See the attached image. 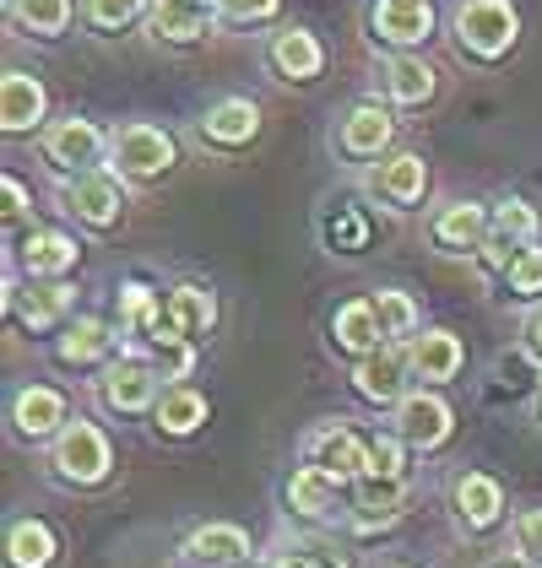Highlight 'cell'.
Wrapping results in <instances>:
<instances>
[{
	"label": "cell",
	"mask_w": 542,
	"mask_h": 568,
	"mask_svg": "<svg viewBox=\"0 0 542 568\" xmlns=\"http://www.w3.org/2000/svg\"><path fill=\"white\" fill-rule=\"evenodd\" d=\"M54 477L71 481V487H98L114 466V449H109V434L98 423H66V434L54 438Z\"/></svg>",
	"instance_id": "cell-1"
},
{
	"label": "cell",
	"mask_w": 542,
	"mask_h": 568,
	"mask_svg": "<svg viewBox=\"0 0 542 568\" xmlns=\"http://www.w3.org/2000/svg\"><path fill=\"white\" fill-rule=\"evenodd\" d=\"M515 33H521V17H515L510 0H466L455 11V39L478 60H499L504 49L515 44Z\"/></svg>",
	"instance_id": "cell-2"
},
{
	"label": "cell",
	"mask_w": 542,
	"mask_h": 568,
	"mask_svg": "<svg viewBox=\"0 0 542 568\" xmlns=\"http://www.w3.org/2000/svg\"><path fill=\"white\" fill-rule=\"evenodd\" d=\"M109 158H114V174L158 179L174 169V135L158 125H120L109 135Z\"/></svg>",
	"instance_id": "cell-3"
},
{
	"label": "cell",
	"mask_w": 542,
	"mask_h": 568,
	"mask_svg": "<svg viewBox=\"0 0 542 568\" xmlns=\"http://www.w3.org/2000/svg\"><path fill=\"white\" fill-rule=\"evenodd\" d=\"M406 374H412L406 347L385 342L380 352H369V357L353 363V390H359L369 406H402L406 400Z\"/></svg>",
	"instance_id": "cell-4"
},
{
	"label": "cell",
	"mask_w": 542,
	"mask_h": 568,
	"mask_svg": "<svg viewBox=\"0 0 542 568\" xmlns=\"http://www.w3.org/2000/svg\"><path fill=\"white\" fill-rule=\"evenodd\" d=\"M455 428V412L440 400L434 390H412L397 406V434L412 444V449H440Z\"/></svg>",
	"instance_id": "cell-5"
},
{
	"label": "cell",
	"mask_w": 542,
	"mask_h": 568,
	"mask_svg": "<svg viewBox=\"0 0 542 568\" xmlns=\"http://www.w3.org/2000/svg\"><path fill=\"white\" fill-rule=\"evenodd\" d=\"M66 212L71 217H82L88 227H114L120 212H126V190H120V179L114 174H77L66 184Z\"/></svg>",
	"instance_id": "cell-6"
},
{
	"label": "cell",
	"mask_w": 542,
	"mask_h": 568,
	"mask_svg": "<svg viewBox=\"0 0 542 568\" xmlns=\"http://www.w3.org/2000/svg\"><path fill=\"white\" fill-rule=\"evenodd\" d=\"M98 395H103V406L109 412H147V406H158V368L152 363H136V357H126V363H114V368H103V379H98Z\"/></svg>",
	"instance_id": "cell-7"
},
{
	"label": "cell",
	"mask_w": 542,
	"mask_h": 568,
	"mask_svg": "<svg viewBox=\"0 0 542 568\" xmlns=\"http://www.w3.org/2000/svg\"><path fill=\"white\" fill-rule=\"evenodd\" d=\"M17 261H22V271H28L33 282H60L66 271H77L82 244H77L71 233H60V227H33V233L22 239Z\"/></svg>",
	"instance_id": "cell-8"
},
{
	"label": "cell",
	"mask_w": 542,
	"mask_h": 568,
	"mask_svg": "<svg viewBox=\"0 0 542 568\" xmlns=\"http://www.w3.org/2000/svg\"><path fill=\"white\" fill-rule=\"evenodd\" d=\"M103 131L92 125V120H60V125H49L44 135V158L54 169H77V174H92V163L103 158Z\"/></svg>",
	"instance_id": "cell-9"
},
{
	"label": "cell",
	"mask_w": 542,
	"mask_h": 568,
	"mask_svg": "<svg viewBox=\"0 0 542 568\" xmlns=\"http://www.w3.org/2000/svg\"><path fill=\"white\" fill-rule=\"evenodd\" d=\"M310 466L331 471L337 481H363L369 477V444L353 428H320L310 438Z\"/></svg>",
	"instance_id": "cell-10"
},
{
	"label": "cell",
	"mask_w": 542,
	"mask_h": 568,
	"mask_svg": "<svg viewBox=\"0 0 542 568\" xmlns=\"http://www.w3.org/2000/svg\"><path fill=\"white\" fill-rule=\"evenodd\" d=\"M11 428L22 438H60L66 434V395L49 390V385H28V390H17L11 400Z\"/></svg>",
	"instance_id": "cell-11"
},
{
	"label": "cell",
	"mask_w": 542,
	"mask_h": 568,
	"mask_svg": "<svg viewBox=\"0 0 542 568\" xmlns=\"http://www.w3.org/2000/svg\"><path fill=\"white\" fill-rule=\"evenodd\" d=\"M184 552H190L195 564H207V568H239L255 547H250V530H244V525L212 520V525H195V530H190Z\"/></svg>",
	"instance_id": "cell-12"
},
{
	"label": "cell",
	"mask_w": 542,
	"mask_h": 568,
	"mask_svg": "<svg viewBox=\"0 0 542 568\" xmlns=\"http://www.w3.org/2000/svg\"><path fill=\"white\" fill-rule=\"evenodd\" d=\"M406 363H412V379H429V385H445L461 374L466 363V347L455 331H423L412 347H406Z\"/></svg>",
	"instance_id": "cell-13"
},
{
	"label": "cell",
	"mask_w": 542,
	"mask_h": 568,
	"mask_svg": "<svg viewBox=\"0 0 542 568\" xmlns=\"http://www.w3.org/2000/svg\"><path fill=\"white\" fill-rule=\"evenodd\" d=\"M49 109V92L39 77H28V71H6V82H0V125L11 135L33 131L39 120H44Z\"/></svg>",
	"instance_id": "cell-14"
},
{
	"label": "cell",
	"mask_w": 542,
	"mask_h": 568,
	"mask_svg": "<svg viewBox=\"0 0 542 568\" xmlns=\"http://www.w3.org/2000/svg\"><path fill=\"white\" fill-rule=\"evenodd\" d=\"M288 509L304 515V520H331L342 509V481L331 471H320V466H299L288 477Z\"/></svg>",
	"instance_id": "cell-15"
},
{
	"label": "cell",
	"mask_w": 542,
	"mask_h": 568,
	"mask_svg": "<svg viewBox=\"0 0 542 568\" xmlns=\"http://www.w3.org/2000/svg\"><path fill=\"white\" fill-rule=\"evenodd\" d=\"M6 304H11V314H17L28 331H49V325H60V320L71 314V287H66V282H33L28 293L6 287Z\"/></svg>",
	"instance_id": "cell-16"
},
{
	"label": "cell",
	"mask_w": 542,
	"mask_h": 568,
	"mask_svg": "<svg viewBox=\"0 0 542 568\" xmlns=\"http://www.w3.org/2000/svg\"><path fill=\"white\" fill-rule=\"evenodd\" d=\"M455 515L466 530H489L504 515V487H499L489 471H466L455 477Z\"/></svg>",
	"instance_id": "cell-17"
},
{
	"label": "cell",
	"mask_w": 542,
	"mask_h": 568,
	"mask_svg": "<svg viewBox=\"0 0 542 568\" xmlns=\"http://www.w3.org/2000/svg\"><path fill=\"white\" fill-rule=\"evenodd\" d=\"M374 33L391 44H423L434 33V6L429 0H380L374 6Z\"/></svg>",
	"instance_id": "cell-18"
},
{
	"label": "cell",
	"mask_w": 542,
	"mask_h": 568,
	"mask_svg": "<svg viewBox=\"0 0 542 568\" xmlns=\"http://www.w3.org/2000/svg\"><path fill=\"white\" fill-rule=\"evenodd\" d=\"M331 342L353 357H369V352L385 347V331H380V314H374V298H359V304H342L331 314Z\"/></svg>",
	"instance_id": "cell-19"
},
{
	"label": "cell",
	"mask_w": 542,
	"mask_h": 568,
	"mask_svg": "<svg viewBox=\"0 0 542 568\" xmlns=\"http://www.w3.org/2000/svg\"><path fill=\"white\" fill-rule=\"evenodd\" d=\"M207 395L190 390V385H169V390L158 395V406H152V428L169 438H190L201 423H207Z\"/></svg>",
	"instance_id": "cell-20"
},
{
	"label": "cell",
	"mask_w": 542,
	"mask_h": 568,
	"mask_svg": "<svg viewBox=\"0 0 542 568\" xmlns=\"http://www.w3.org/2000/svg\"><path fill=\"white\" fill-rule=\"evenodd\" d=\"M489 233H494V217L478 206V201H455V206H445L440 212V222H434V239L445 244V250H483L489 244Z\"/></svg>",
	"instance_id": "cell-21"
},
{
	"label": "cell",
	"mask_w": 542,
	"mask_h": 568,
	"mask_svg": "<svg viewBox=\"0 0 542 568\" xmlns=\"http://www.w3.org/2000/svg\"><path fill=\"white\" fill-rule=\"evenodd\" d=\"M402 509H406V481H391V477H363L359 487H353V520H359L363 530L402 520Z\"/></svg>",
	"instance_id": "cell-22"
},
{
	"label": "cell",
	"mask_w": 542,
	"mask_h": 568,
	"mask_svg": "<svg viewBox=\"0 0 542 568\" xmlns=\"http://www.w3.org/2000/svg\"><path fill=\"white\" fill-rule=\"evenodd\" d=\"M201 131H207V141H218V146H244V141H255V131H261V109L250 98H223V103L207 109Z\"/></svg>",
	"instance_id": "cell-23"
},
{
	"label": "cell",
	"mask_w": 542,
	"mask_h": 568,
	"mask_svg": "<svg viewBox=\"0 0 542 568\" xmlns=\"http://www.w3.org/2000/svg\"><path fill=\"white\" fill-rule=\"evenodd\" d=\"M391 114L380 109V103H359L348 120H342V152H353V158H380L385 146H391Z\"/></svg>",
	"instance_id": "cell-24"
},
{
	"label": "cell",
	"mask_w": 542,
	"mask_h": 568,
	"mask_svg": "<svg viewBox=\"0 0 542 568\" xmlns=\"http://www.w3.org/2000/svg\"><path fill=\"white\" fill-rule=\"evenodd\" d=\"M169 320L180 325L184 336L195 342V336H207L212 325H218V298H212V287H201V282H180V287H169Z\"/></svg>",
	"instance_id": "cell-25"
},
{
	"label": "cell",
	"mask_w": 542,
	"mask_h": 568,
	"mask_svg": "<svg viewBox=\"0 0 542 568\" xmlns=\"http://www.w3.org/2000/svg\"><path fill=\"white\" fill-rule=\"evenodd\" d=\"M114 347V331L98 320V314H77V320H66L60 325V342H54V352H60V363H98L103 352Z\"/></svg>",
	"instance_id": "cell-26"
},
{
	"label": "cell",
	"mask_w": 542,
	"mask_h": 568,
	"mask_svg": "<svg viewBox=\"0 0 542 568\" xmlns=\"http://www.w3.org/2000/svg\"><path fill=\"white\" fill-rule=\"evenodd\" d=\"M374 184H380V195H385V201H397V206H418V201H423V190H429V163H423L418 152H397L391 163H380Z\"/></svg>",
	"instance_id": "cell-27"
},
{
	"label": "cell",
	"mask_w": 542,
	"mask_h": 568,
	"mask_svg": "<svg viewBox=\"0 0 542 568\" xmlns=\"http://www.w3.org/2000/svg\"><path fill=\"white\" fill-rule=\"evenodd\" d=\"M60 552V536L49 530V520H17L6 536V564L11 568H49Z\"/></svg>",
	"instance_id": "cell-28"
},
{
	"label": "cell",
	"mask_w": 542,
	"mask_h": 568,
	"mask_svg": "<svg viewBox=\"0 0 542 568\" xmlns=\"http://www.w3.org/2000/svg\"><path fill=\"white\" fill-rule=\"evenodd\" d=\"M271 60H277V71H282V77H293V82H310V77H320V65H325V49H320L315 33H304V28H288V33H277Z\"/></svg>",
	"instance_id": "cell-29"
},
{
	"label": "cell",
	"mask_w": 542,
	"mask_h": 568,
	"mask_svg": "<svg viewBox=\"0 0 542 568\" xmlns=\"http://www.w3.org/2000/svg\"><path fill=\"white\" fill-rule=\"evenodd\" d=\"M207 6H195V0H158V11H152V33L158 39H174V44H195V39H207Z\"/></svg>",
	"instance_id": "cell-30"
},
{
	"label": "cell",
	"mask_w": 542,
	"mask_h": 568,
	"mask_svg": "<svg viewBox=\"0 0 542 568\" xmlns=\"http://www.w3.org/2000/svg\"><path fill=\"white\" fill-rule=\"evenodd\" d=\"M385 88H391L397 103L418 109V103H429V98H434V65H429V60H418V54H397V60L385 65Z\"/></svg>",
	"instance_id": "cell-31"
},
{
	"label": "cell",
	"mask_w": 542,
	"mask_h": 568,
	"mask_svg": "<svg viewBox=\"0 0 542 568\" xmlns=\"http://www.w3.org/2000/svg\"><path fill=\"white\" fill-rule=\"evenodd\" d=\"M374 314H380L385 342H397V347H412V342H418V304L406 298L402 287H380V293H374Z\"/></svg>",
	"instance_id": "cell-32"
},
{
	"label": "cell",
	"mask_w": 542,
	"mask_h": 568,
	"mask_svg": "<svg viewBox=\"0 0 542 568\" xmlns=\"http://www.w3.org/2000/svg\"><path fill=\"white\" fill-rule=\"evenodd\" d=\"M158 320H163V298L147 282H126L120 287V331L126 336H147Z\"/></svg>",
	"instance_id": "cell-33"
},
{
	"label": "cell",
	"mask_w": 542,
	"mask_h": 568,
	"mask_svg": "<svg viewBox=\"0 0 542 568\" xmlns=\"http://www.w3.org/2000/svg\"><path fill=\"white\" fill-rule=\"evenodd\" d=\"M17 17H22V28H28V33L54 39V33H66V28H71V0H17Z\"/></svg>",
	"instance_id": "cell-34"
},
{
	"label": "cell",
	"mask_w": 542,
	"mask_h": 568,
	"mask_svg": "<svg viewBox=\"0 0 542 568\" xmlns=\"http://www.w3.org/2000/svg\"><path fill=\"white\" fill-rule=\"evenodd\" d=\"M494 239H504L510 250H526L538 239V212L526 201H504L494 212Z\"/></svg>",
	"instance_id": "cell-35"
},
{
	"label": "cell",
	"mask_w": 542,
	"mask_h": 568,
	"mask_svg": "<svg viewBox=\"0 0 542 568\" xmlns=\"http://www.w3.org/2000/svg\"><path fill=\"white\" fill-rule=\"evenodd\" d=\"M406 444L402 434H374L369 438V477H391V481H406Z\"/></svg>",
	"instance_id": "cell-36"
},
{
	"label": "cell",
	"mask_w": 542,
	"mask_h": 568,
	"mask_svg": "<svg viewBox=\"0 0 542 568\" xmlns=\"http://www.w3.org/2000/svg\"><path fill=\"white\" fill-rule=\"evenodd\" d=\"M504 282H510V293H515V298H538L542 293V250L538 244H526V250L510 261Z\"/></svg>",
	"instance_id": "cell-37"
},
{
	"label": "cell",
	"mask_w": 542,
	"mask_h": 568,
	"mask_svg": "<svg viewBox=\"0 0 542 568\" xmlns=\"http://www.w3.org/2000/svg\"><path fill=\"white\" fill-rule=\"evenodd\" d=\"M141 6L147 0H88V17L92 28H126V22L141 17Z\"/></svg>",
	"instance_id": "cell-38"
},
{
	"label": "cell",
	"mask_w": 542,
	"mask_h": 568,
	"mask_svg": "<svg viewBox=\"0 0 542 568\" xmlns=\"http://www.w3.org/2000/svg\"><path fill=\"white\" fill-rule=\"evenodd\" d=\"M515 552L542 564V509H526V515L515 520Z\"/></svg>",
	"instance_id": "cell-39"
},
{
	"label": "cell",
	"mask_w": 542,
	"mask_h": 568,
	"mask_svg": "<svg viewBox=\"0 0 542 568\" xmlns=\"http://www.w3.org/2000/svg\"><path fill=\"white\" fill-rule=\"evenodd\" d=\"M277 6L282 0H223V17H233V22H267V17H277Z\"/></svg>",
	"instance_id": "cell-40"
},
{
	"label": "cell",
	"mask_w": 542,
	"mask_h": 568,
	"mask_svg": "<svg viewBox=\"0 0 542 568\" xmlns=\"http://www.w3.org/2000/svg\"><path fill=\"white\" fill-rule=\"evenodd\" d=\"M0 190H6V222H22V217H28V184L6 174V184H0Z\"/></svg>",
	"instance_id": "cell-41"
},
{
	"label": "cell",
	"mask_w": 542,
	"mask_h": 568,
	"mask_svg": "<svg viewBox=\"0 0 542 568\" xmlns=\"http://www.w3.org/2000/svg\"><path fill=\"white\" fill-rule=\"evenodd\" d=\"M526 347L542 357V308H532V314H526Z\"/></svg>",
	"instance_id": "cell-42"
},
{
	"label": "cell",
	"mask_w": 542,
	"mask_h": 568,
	"mask_svg": "<svg viewBox=\"0 0 542 568\" xmlns=\"http://www.w3.org/2000/svg\"><path fill=\"white\" fill-rule=\"evenodd\" d=\"M489 568H542V564H532V558H521V552H515V558H499V564H489Z\"/></svg>",
	"instance_id": "cell-43"
},
{
	"label": "cell",
	"mask_w": 542,
	"mask_h": 568,
	"mask_svg": "<svg viewBox=\"0 0 542 568\" xmlns=\"http://www.w3.org/2000/svg\"><path fill=\"white\" fill-rule=\"evenodd\" d=\"M277 568H325V564H315V558H282Z\"/></svg>",
	"instance_id": "cell-44"
},
{
	"label": "cell",
	"mask_w": 542,
	"mask_h": 568,
	"mask_svg": "<svg viewBox=\"0 0 542 568\" xmlns=\"http://www.w3.org/2000/svg\"><path fill=\"white\" fill-rule=\"evenodd\" d=\"M195 6H223V0H195Z\"/></svg>",
	"instance_id": "cell-45"
}]
</instances>
